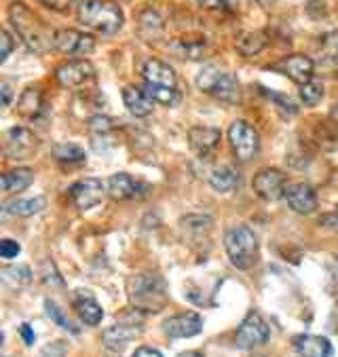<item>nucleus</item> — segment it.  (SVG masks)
<instances>
[{"label": "nucleus", "instance_id": "f257e3e1", "mask_svg": "<svg viewBox=\"0 0 338 357\" xmlns=\"http://www.w3.org/2000/svg\"><path fill=\"white\" fill-rule=\"evenodd\" d=\"M9 20H11L15 32L20 34V38L28 45L30 51L43 53L53 45L55 34H51L47 30V26L24 3H13L9 7Z\"/></svg>", "mask_w": 338, "mask_h": 357}, {"label": "nucleus", "instance_id": "f03ea898", "mask_svg": "<svg viewBox=\"0 0 338 357\" xmlns=\"http://www.w3.org/2000/svg\"><path fill=\"white\" fill-rule=\"evenodd\" d=\"M79 22L95 32L114 34L123 28V11L112 0H81Z\"/></svg>", "mask_w": 338, "mask_h": 357}, {"label": "nucleus", "instance_id": "7ed1b4c3", "mask_svg": "<svg viewBox=\"0 0 338 357\" xmlns=\"http://www.w3.org/2000/svg\"><path fill=\"white\" fill-rule=\"evenodd\" d=\"M224 250H226L229 260L237 268L249 271L258 262L260 243H258L256 233L249 227L237 225V227L226 231V235H224Z\"/></svg>", "mask_w": 338, "mask_h": 357}, {"label": "nucleus", "instance_id": "20e7f679", "mask_svg": "<svg viewBox=\"0 0 338 357\" xmlns=\"http://www.w3.org/2000/svg\"><path fill=\"white\" fill-rule=\"evenodd\" d=\"M131 305L142 313H157L167 303L165 283L157 275H138L129 283Z\"/></svg>", "mask_w": 338, "mask_h": 357}, {"label": "nucleus", "instance_id": "39448f33", "mask_svg": "<svg viewBox=\"0 0 338 357\" xmlns=\"http://www.w3.org/2000/svg\"><path fill=\"white\" fill-rule=\"evenodd\" d=\"M197 87L216 100L222 102H237L241 96L239 81L233 73L220 68V66H203V70L197 75Z\"/></svg>", "mask_w": 338, "mask_h": 357}, {"label": "nucleus", "instance_id": "423d86ee", "mask_svg": "<svg viewBox=\"0 0 338 357\" xmlns=\"http://www.w3.org/2000/svg\"><path fill=\"white\" fill-rule=\"evenodd\" d=\"M229 142H231L235 157L241 161H249L258 155V149H260L258 131L245 121H235L229 127Z\"/></svg>", "mask_w": 338, "mask_h": 357}, {"label": "nucleus", "instance_id": "0eeeda50", "mask_svg": "<svg viewBox=\"0 0 338 357\" xmlns=\"http://www.w3.org/2000/svg\"><path fill=\"white\" fill-rule=\"evenodd\" d=\"M55 79L61 87L81 89L95 79V68L87 59H70L55 70Z\"/></svg>", "mask_w": 338, "mask_h": 357}, {"label": "nucleus", "instance_id": "6e6552de", "mask_svg": "<svg viewBox=\"0 0 338 357\" xmlns=\"http://www.w3.org/2000/svg\"><path fill=\"white\" fill-rule=\"evenodd\" d=\"M108 192V186L98 180V178H87V180H81L77 184H72L68 188V199L70 203L77 207V209H91L95 205L102 203V199L106 197Z\"/></svg>", "mask_w": 338, "mask_h": 357}, {"label": "nucleus", "instance_id": "1a4fd4ad", "mask_svg": "<svg viewBox=\"0 0 338 357\" xmlns=\"http://www.w3.org/2000/svg\"><path fill=\"white\" fill-rule=\"evenodd\" d=\"M254 192L262 199V201H277L282 197H286L288 190V176L279 169H262L254 176V184H252Z\"/></svg>", "mask_w": 338, "mask_h": 357}, {"label": "nucleus", "instance_id": "9d476101", "mask_svg": "<svg viewBox=\"0 0 338 357\" xmlns=\"http://www.w3.org/2000/svg\"><path fill=\"white\" fill-rule=\"evenodd\" d=\"M270 336V328L268 324L262 319L260 313H247V317L241 321L239 330H237V347L241 349H254L260 347L268 340Z\"/></svg>", "mask_w": 338, "mask_h": 357}, {"label": "nucleus", "instance_id": "9b49d317", "mask_svg": "<svg viewBox=\"0 0 338 357\" xmlns=\"http://www.w3.org/2000/svg\"><path fill=\"white\" fill-rule=\"evenodd\" d=\"M38 146L36 135L26 127H13L5 135V155L9 159H28Z\"/></svg>", "mask_w": 338, "mask_h": 357}, {"label": "nucleus", "instance_id": "f8f14e48", "mask_svg": "<svg viewBox=\"0 0 338 357\" xmlns=\"http://www.w3.org/2000/svg\"><path fill=\"white\" fill-rule=\"evenodd\" d=\"M53 47L68 55H87L95 49V38L79 30H59L55 32Z\"/></svg>", "mask_w": 338, "mask_h": 357}, {"label": "nucleus", "instance_id": "ddd939ff", "mask_svg": "<svg viewBox=\"0 0 338 357\" xmlns=\"http://www.w3.org/2000/svg\"><path fill=\"white\" fill-rule=\"evenodd\" d=\"M275 70H279L282 75H286L288 79H292L298 85H305L309 81H313V73H315V63L311 57L307 55H288L282 61L275 63Z\"/></svg>", "mask_w": 338, "mask_h": 357}, {"label": "nucleus", "instance_id": "4468645a", "mask_svg": "<svg viewBox=\"0 0 338 357\" xmlns=\"http://www.w3.org/2000/svg\"><path fill=\"white\" fill-rule=\"evenodd\" d=\"M142 334V321H133V319H121L118 324L110 326L108 330H104L102 340L108 349H123L127 342H131L133 338H138Z\"/></svg>", "mask_w": 338, "mask_h": 357}, {"label": "nucleus", "instance_id": "2eb2a0df", "mask_svg": "<svg viewBox=\"0 0 338 357\" xmlns=\"http://www.w3.org/2000/svg\"><path fill=\"white\" fill-rule=\"evenodd\" d=\"M220 144V129L216 127H192L188 131V146L197 157H210Z\"/></svg>", "mask_w": 338, "mask_h": 357}, {"label": "nucleus", "instance_id": "dca6fc26", "mask_svg": "<svg viewBox=\"0 0 338 357\" xmlns=\"http://www.w3.org/2000/svg\"><path fill=\"white\" fill-rule=\"evenodd\" d=\"M142 77L146 81V85L151 87H167V89H176V73L174 68L167 66L165 61L161 59H146L144 66H142Z\"/></svg>", "mask_w": 338, "mask_h": 357}, {"label": "nucleus", "instance_id": "f3484780", "mask_svg": "<svg viewBox=\"0 0 338 357\" xmlns=\"http://www.w3.org/2000/svg\"><path fill=\"white\" fill-rule=\"evenodd\" d=\"M203 328V319L197 313H180L163 321V332L169 338H190L199 334Z\"/></svg>", "mask_w": 338, "mask_h": 357}, {"label": "nucleus", "instance_id": "a211bd4d", "mask_svg": "<svg viewBox=\"0 0 338 357\" xmlns=\"http://www.w3.org/2000/svg\"><path fill=\"white\" fill-rule=\"evenodd\" d=\"M286 201L296 213H311L317 207V195H315L313 186L305 184V182L290 184L286 190Z\"/></svg>", "mask_w": 338, "mask_h": 357}, {"label": "nucleus", "instance_id": "6ab92c4d", "mask_svg": "<svg viewBox=\"0 0 338 357\" xmlns=\"http://www.w3.org/2000/svg\"><path fill=\"white\" fill-rule=\"evenodd\" d=\"M294 349L300 357H330L332 342L317 334H298L294 338Z\"/></svg>", "mask_w": 338, "mask_h": 357}, {"label": "nucleus", "instance_id": "aec40b11", "mask_svg": "<svg viewBox=\"0 0 338 357\" xmlns=\"http://www.w3.org/2000/svg\"><path fill=\"white\" fill-rule=\"evenodd\" d=\"M123 102H125V108L133 114V116H148L153 112V98L148 96L146 89H140V87H133V85H127L123 89Z\"/></svg>", "mask_w": 338, "mask_h": 357}, {"label": "nucleus", "instance_id": "412c9836", "mask_svg": "<svg viewBox=\"0 0 338 357\" xmlns=\"http://www.w3.org/2000/svg\"><path fill=\"white\" fill-rule=\"evenodd\" d=\"M72 307H75V311L79 313V317H81L87 326H98V324L102 321V317H104V311H102V307L98 305V301H95L89 292H85V290L75 292V296H72Z\"/></svg>", "mask_w": 338, "mask_h": 357}, {"label": "nucleus", "instance_id": "4be33fe9", "mask_svg": "<svg viewBox=\"0 0 338 357\" xmlns=\"http://www.w3.org/2000/svg\"><path fill=\"white\" fill-rule=\"evenodd\" d=\"M47 205V201L43 197L36 199H15V201H7L3 205V216H13V218H28L34 216V213L43 211Z\"/></svg>", "mask_w": 338, "mask_h": 357}, {"label": "nucleus", "instance_id": "5701e85b", "mask_svg": "<svg viewBox=\"0 0 338 357\" xmlns=\"http://www.w3.org/2000/svg\"><path fill=\"white\" fill-rule=\"evenodd\" d=\"M106 186H108V195L112 199H118V201L131 199V197L138 195V190H140V184L135 182V178H131L129 174H114V176H110Z\"/></svg>", "mask_w": 338, "mask_h": 357}, {"label": "nucleus", "instance_id": "b1692460", "mask_svg": "<svg viewBox=\"0 0 338 357\" xmlns=\"http://www.w3.org/2000/svg\"><path fill=\"white\" fill-rule=\"evenodd\" d=\"M45 106L43 91L38 87H28L17 100V112L26 119H36Z\"/></svg>", "mask_w": 338, "mask_h": 357}, {"label": "nucleus", "instance_id": "393cba45", "mask_svg": "<svg viewBox=\"0 0 338 357\" xmlns=\"http://www.w3.org/2000/svg\"><path fill=\"white\" fill-rule=\"evenodd\" d=\"M239 178H241V176H239L237 167H233V165H222V167H216V169L212 172L210 184H212V188L218 190V192H231V190L237 188Z\"/></svg>", "mask_w": 338, "mask_h": 357}, {"label": "nucleus", "instance_id": "a878e982", "mask_svg": "<svg viewBox=\"0 0 338 357\" xmlns=\"http://www.w3.org/2000/svg\"><path fill=\"white\" fill-rule=\"evenodd\" d=\"M34 180V172L28 167H17L11 169L3 176V190L7 195H15V192H24Z\"/></svg>", "mask_w": 338, "mask_h": 357}, {"label": "nucleus", "instance_id": "bb28decb", "mask_svg": "<svg viewBox=\"0 0 338 357\" xmlns=\"http://www.w3.org/2000/svg\"><path fill=\"white\" fill-rule=\"evenodd\" d=\"M140 34L146 40H157L163 34V20L159 17L157 11H144L140 17Z\"/></svg>", "mask_w": 338, "mask_h": 357}, {"label": "nucleus", "instance_id": "cd10ccee", "mask_svg": "<svg viewBox=\"0 0 338 357\" xmlns=\"http://www.w3.org/2000/svg\"><path fill=\"white\" fill-rule=\"evenodd\" d=\"M264 45H266V38H264L262 32H247V34H243L239 38L237 49L243 55H256V53H260L264 49Z\"/></svg>", "mask_w": 338, "mask_h": 357}, {"label": "nucleus", "instance_id": "c85d7f7f", "mask_svg": "<svg viewBox=\"0 0 338 357\" xmlns=\"http://www.w3.org/2000/svg\"><path fill=\"white\" fill-rule=\"evenodd\" d=\"M146 91H148V96L153 98V102H157V104H163V106H169V108L178 106V104H180V100H182V93H180L178 89H167V87H151V85H146Z\"/></svg>", "mask_w": 338, "mask_h": 357}, {"label": "nucleus", "instance_id": "c756f323", "mask_svg": "<svg viewBox=\"0 0 338 357\" xmlns=\"http://www.w3.org/2000/svg\"><path fill=\"white\" fill-rule=\"evenodd\" d=\"M53 157L59 163H79L85 161V151L77 144H57L53 149Z\"/></svg>", "mask_w": 338, "mask_h": 357}, {"label": "nucleus", "instance_id": "7c9ffc66", "mask_svg": "<svg viewBox=\"0 0 338 357\" xmlns=\"http://www.w3.org/2000/svg\"><path fill=\"white\" fill-rule=\"evenodd\" d=\"M3 281L13 285V288H24V285L32 279V273L28 266H5L3 268Z\"/></svg>", "mask_w": 338, "mask_h": 357}, {"label": "nucleus", "instance_id": "2f4dec72", "mask_svg": "<svg viewBox=\"0 0 338 357\" xmlns=\"http://www.w3.org/2000/svg\"><path fill=\"white\" fill-rule=\"evenodd\" d=\"M300 100L305 106H317L323 98V85L319 81H309L305 85H300Z\"/></svg>", "mask_w": 338, "mask_h": 357}, {"label": "nucleus", "instance_id": "473e14b6", "mask_svg": "<svg viewBox=\"0 0 338 357\" xmlns=\"http://www.w3.org/2000/svg\"><path fill=\"white\" fill-rule=\"evenodd\" d=\"M45 309H47V315H49L57 326H61L63 330H70L72 334H77V332H79V330H77V326H72V321L61 313V309H59L53 301H47V303H45Z\"/></svg>", "mask_w": 338, "mask_h": 357}, {"label": "nucleus", "instance_id": "72a5a7b5", "mask_svg": "<svg viewBox=\"0 0 338 357\" xmlns=\"http://www.w3.org/2000/svg\"><path fill=\"white\" fill-rule=\"evenodd\" d=\"M321 53H323V55H321L323 61H328V63H332V66H338V34L325 36Z\"/></svg>", "mask_w": 338, "mask_h": 357}, {"label": "nucleus", "instance_id": "f704fd0d", "mask_svg": "<svg viewBox=\"0 0 338 357\" xmlns=\"http://www.w3.org/2000/svg\"><path fill=\"white\" fill-rule=\"evenodd\" d=\"M197 3L203 9H210V11H226L233 7L235 0H197Z\"/></svg>", "mask_w": 338, "mask_h": 357}, {"label": "nucleus", "instance_id": "c9c22d12", "mask_svg": "<svg viewBox=\"0 0 338 357\" xmlns=\"http://www.w3.org/2000/svg\"><path fill=\"white\" fill-rule=\"evenodd\" d=\"M20 252H22V248H20L17 241H11V239L0 241V256H3V258H15Z\"/></svg>", "mask_w": 338, "mask_h": 357}, {"label": "nucleus", "instance_id": "e433bc0d", "mask_svg": "<svg viewBox=\"0 0 338 357\" xmlns=\"http://www.w3.org/2000/svg\"><path fill=\"white\" fill-rule=\"evenodd\" d=\"M0 40H3V53H0V61H5L13 51V40H11V34L7 30L0 32Z\"/></svg>", "mask_w": 338, "mask_h": 357}, {"label": "nucleus", "instance_id": "4c0bfd02", "mask_svg": "<svg viewBox=\"0 0 338 357\" xmlns=\"http://www.w3.org/2000/svg\"><path fill=\"white\" fill-rule=\"evenodd\" d=\"M51 277L55 279V283H57V285H61V283H63V281H61V277H59V275H57V271H55V264H53V262H45V266H43V279L49 283V281H51Z\"/></svg>", "mask_w": 338, "mask_h": 357}, {"label": "nucleus", "instance_id": "58836bf2", "mask_svg": "<svg viewBox=\"0 0 338 357\" xmlns=\"http://www.w3.org/2000/svg\"><path fill=\"white\" fill-rule=\"evenodd\" d=\"M321 227L325 229H332V231H338V211H332V213H325V216L321 218L319 222Z\"/></svg>", "mask_w": 338, "mask_h": 357}, {"label": "nucleus", "instance_id": "ea45409f", "mask_svg": "<svg viewBox=\"0 0 338 357\" xmlns=\"http://www.w3.org/2000/svg\"><path fill=\"white\" fill-rule=\"evenodd\" d=\"M40 3L49 9H55V11H63L70 5V0H40Z\"/></svg>", "mask_w": 338, "mask_h": 357}, {"label": "nucleus", "instance_id": "a19ab883", "mask_svg": "<svg viewBox=\"0 0 338 357\" xmlns=\"http://www.w3.org/2000/svg\"><path fill=\"white\" fill-rule=\"evenodd\" d=\"M131 357H163L157 349H151V347H140L135 349V353Z\"/></svg>", "mask_w": 338, "mask_h": 357}, {"label": "nucleus", "instance_id": "79ce46f5", "mask_svg": "<svg viewBox=\"0 0 338 357\" xmlns=\"http://www.w3.org/2000/svg\"><path fill=\"white\" fill-rule=\"evenodd\" d=\"M20 334L24 336V342H26V344H34L36 336H34V330H32L28 324H22V326H20Z\"/></svg>", "mask_w": 338, "mask_h": 357}, {"label": "nucleus", "instance_id": "37998d69", "mask_svg": "<svg viewBox=\"0 0 338 357\" xmlns=\"http://www.w3.org/2000/svg\"><path fill=\"white\" fill-rule=\"evenodd\" d=\"M11 104V87L7 83H3V106Z\"/></svg>", "mask_w": 338, "mask_h": 357}, {"label": "nucleus", "instance_id": "c03bdc74", "mask_svg": "<svg viewBox=\"0 0 338 357\" xmlns=\"http://www.w3.org/2000/svg\"><path fill=\"white\" fill-rule=\"evenodd\" d=\"M178 357H203V353H199V351H184Z\"/></svg>", "mask_w": 338, "mask_h": 357}, {"label": "nucleus", "instance_id": "a18cd8bd", "mask_svg": "<svg viewBox=\"0 0 338 357\" xmlns=\"http://www.w3.org/2000/svg\"><path fill=\"white\" fill-rule=\"evenodd\" d=\"M332 119L338 123V102H336V104H334V108H332Z\"/></svg>", "mask_w": 338, "mask_h": 357}]
</instances>
